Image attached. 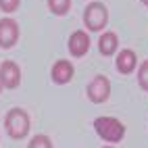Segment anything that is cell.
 I'll list each match as a JSON object with an SVG mask.
<instances>
[{"mask_svg":"<svg viewBox=\"0 0 148 148\" xmlns=\"http://www.w3.org/2000/svg\"><path fill=\"white\" fill-rule=\"evenodd\" d=\"M136 63H138L136 52L130 50V48H125V50H121L117 54V69H119L121 73H132L136 69Z\"/></svg>","mask_w":148,"mask_h":148,"instance_id":"cell-9","label":"cell"},{"mask_svg":"<svg viewBox=\"0 0 148 148\" xmlns=\"http://www.w3.org/2000/svg\"><path fill=\"white\" fill-rule=\"evenodd\" d=\"M0 92H2V79H0Z\"/></svg>","mask_w":148,"mask_h":148,"instance_id":"cell-15","label":"cell"},{"mask_svg":"<svg viewBox=\"0 0 148 148\" xmlns=\"http://www.w3.org/2000/svg\"><path fill=\"white\" fill-rule=\"evenodd\" d=\"M50 75H52V79L56 84H67V82H71V77H73V65L69 61H65V58H58L50 69Z\"/></svg>","mask_w":148,"mask_h":148,"instance_id":"cell-8","label":"cell"},{"mask_svg":"<svg viewBox=\"0 0 148 148\" xmlns=\"http://www.w3.org/2000/svg\"><path fill=\"white\" fill-rule=\"evenodd\" d=\"M0 79H2V88H17L21 82V69L15 61H4L0 65Z\"/></svg>","mask_w":148,"mask_h":148,"instance_id":"cell-5","label":"cell"},{"mask_svg":"<svg viewBox=\"0 0 148 148\" xmlns=\"http://www.w3.org/2000/svg\"><path fill=\"white\" fill-rule=\"evenodd\" d=\"M142 2H144V4H146V6H148V0H142Z\"/></svg>","mask_w":148,"mask_h":148,"instance_id":"cell-16","label":"cell"},{"mask_svg":"<svg viewBox=\"0 0 148 148\" xmlns=\"http://www.w3.org/2000/svg\"><path fill=\"white\" fill-rule=\"evenodd\" d=\"M117 44H119V40H117V34L113 32H106L100 36V40H98V48H100V52L102 54H113L117 50Z\"/></svg>","mask_w":148,"mask_h":148,"instance_id":"cell-10","label":"cell"},{"mask_svg":"<svg viewBox=\"0 0 148 148\" xmlns=\"http://www.w3.org/2000/svg\"><path fill=\"white\" fill-rule=\"evenodd\" d=\"M104 148H113V146H104Z\"/></svg>","mask_w":148,"mask_h":148,"instance_id":"cell-17","label":"cell"},{"mask_svg":"<svg viewBox=\"0 0 148 148\" xmlns=\"http://www.w3.org/2000/svg\"><path fill=\"white\" fill-rule=\"evenodd\" d=\"M19 2H21V0H0V8H2L4 13H13L19 6Z\"/></svg>","mask_w":148,"mask_h":148,"instance_id":"cell-14","label":"cell"},{"mask_svg":"<svg viewBox=\"0 0 148 148\" xmlns=\"http://www.w3.org/2000/svg\"><path fill=\"white\" fill-rule=\"evenodd\" d=\"M19 40V25L15 23V19H0V46H13Z\"/></svg>","mask_w":148,"mask_h":148,"instance_id":"cell-6","label":"cell"},{"mask_svg":"<svg viewBox=\"0 0 148 148\" xmlns=\"http://www.w3.org/2000/svg\"><path fill=\"white\" fill-rule=\"evenodd\" d=\"M106 6L102 2H90L86 6V13H84V23L88 29H92V32H98V29H102L106 25Z\"/></svg>","mask_w":148,"mask_h":148,"instance_id":"cell-3","label":"cell"},{"mask_svg":"<svg viewBox=\"0 0 148 148\" xmlns=\"http://www.w3.org/2000/svg\"><path fill=\"white\" fill-rule=\"evenodd\" d=\"M27 148H52V142H50V138L40 134V136H34L32 138V142H29Z\"/></svg>","mask_w":148,"mask_h":148,"instance_id":"cell-12","label":"cell"},{"mask_svg":"<svg viewBox=\"0 0 148 148\" xmlns=\"http://www.w3.org/2000/svg\"><path fill=\"white\" fill-rule=\"evenodd\" d=\"M48 6L54 15H65L71 6V0H48Z\"/></svg>","mask_w":148,"mask_h":148,"instance_id":"cell-11","label":"cell"},{"mask_svg":"<svg viewBox=\"0 0 148 148\" xmlns=\"http://www.w3.org/2000/svg\"><path fill=\"white\" fill-rule=\"evenodd\" d=\"M138 82H140L144 90H148V61H144L140 65V69H138Z\"/></svg>","mask_w":148,"mask_h":148,"instance_id":"cell-13","label":"cell"},{"mask_svg":"<svg viewBox=\"0 0 148 148\" xmlns=\"http://www.w3.org/2000/svg\"><path fill=\"white\" fill-rule=\"evenodd\" d=\"M88 48H90V36L82 29L73 32L71 38H69V52L73 56H84L88 52Z\"/></svg>","mask_w":148,"mask_h":148,"instance_id":"cell-7","label":"cell"},{"mask_svg":"<svg viewBox=\"0 0 148 148\" xmlns=\"http://www.w3.org/2000/svg\"><path fill=\"white\" fill-rule=\"evenodd\" d=\"M4 125H6V132L11 134V138L15 140H21V138L27 136L29 132V115L23 111V108H11L4 117Z\"/></svg>","mask_w":148,"mask_h":148,"instance_id":"cell-2","label":"cell"},{"mask_svg":"<svg viewBox=\"0 0 148 148\" xmlns=\"http://www.w3.org/2000/svg\"><path fill=\"white\" fill-rule=\"evenodd\" d=\"M94 130L106 142H119L125 136V125L115 117H98L94 121Z\"/></svg>","mask_w":148,"mask_h":148,"instance_id":"cell-1","label":"cell"},{"mask_svg":"<svg viewBox=\"0 0 148 148\" xmlns=\"http://www.w3.org/2000/svg\"><path fill=\"white\" fill-rule=\"evenodd\" d=\"M108 94H111V82L104 75H96L94 79L88 84V98L94 102H104Z\"/></svg>","mask_w":148,"mask_h":148,"instance_id":"cell-4","label":"cell"}]
</instances>
